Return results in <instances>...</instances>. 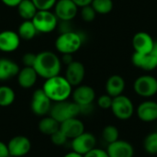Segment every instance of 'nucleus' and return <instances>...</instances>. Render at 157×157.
I'll use <instances>...</instances> for the list:
<instances>
[{
	"label": "nucleus",
	"mask_w": 157,
	"mask_h": 157,
	"mask_svg": "<svg viewBox=\"0 0 157 157\" xmlns=\"http://www.w3.org/2000/svg\"><path fill=\"white\" fill-rule=\"evenodd\" d=\"M33 68L38 76L46 80L60 75L62 69V61L53 52L43 51L36 55Z\"/></svg>",
	"instance_id": "nucleus-1"
},
{
	"label": "nucleus",
	"mask_w": 157,
	"mask_h": 157,
	"mask_svg": "<svg viewBox=\"0 0 157 157\" xmlns=\"http://www.w3.org/2000/svg\"><path fill=\"white\" fill-rule=\"evenodd\" d=\"M42 90L52 102L67 100L73 92V86L64 76L60 75L45 80Z\"/></svg>",
	"instance_id": "nucleus-2"
},
{
	"label": "nucleus",
	"mask_w": 157,
	"mask_h": 157,
	"mask_svg": "<svg viewBox=\"0 0 157 157\" xmlns=\"http://www.w3.org/2000/svg\"><path fill=\"white\" fill-rule=\"evenodd\" d=\"M55 49L62 54H74L83 44V37L80 33L69 30L62 32L55 40Z\"/></svg>",
	"instance_id": "nucleus-3"
},
{
	"label": "nucleus",
	"mask_w": 157,
	"mask_h": 157,
	"mask_svg": "<svg viewBox=\"0 0 157 157\" xmlns=\"http://www.w3.org/2000/svg\"><path fill=\"white\" fill-rule=\"evenodd\" d=\"M49 114L59 123H62L66 120L76 118L80 114V107L74 101L64 100L55 102L52 106Z\"/></svg>",
	"instance_id": "nucleus-4"
},
{
	"label": "nucleus",
	"mask_w": 157,
	"mask_h": 157,
	"mask_svg": "<svg viewBox=\"0 0 157 157\" xmlns=\"http://www.w3.org/2000/svg\"><path fill=\"white\" fill-rule=\"evenodd\" d=\"M31 21L38 32L48 34L56 29L59 19L51 10H38Z\"/></svg>",
	"instance_id": "nucleus-5"
},
{
	"label": "nucleus",
	"mask_w": 157,
	"mask_h": 157,
	"mask_svg": "<svg viewBox=\"0 0 157 157\" xmlns=\"http://www.w3.org/2000/svg\"><path fill=\"white\" fill-rule=\"evenodd\" d=\"M110 109L113 115L121 121H127L134 114V105L132 101L124 95L113 98Z\"/></svg>",
	"instance_id": "nucleus-6"
},
{
	"label": "nucleus",
	"mask_w": 157,
	"mask_h": 157,
	"mask_svg": "<svg viewBox=\"0 0 157 157\" xmlns=\"http://www.w3.org/2000/svg\"><path fill=\"white\" fill-rule=\"evenodd\" d=\"M133 90L142 98H152L157 94V79L149 75H141L134 81Z\"/></svg>",
	"instance_id": "nucleus-7"
},
{
	"label": "nucleus",
	"mask_w": 157,
	"mask_h": 157,
	"mask_svg": "<svg viewBox=\"0 0 157 157\" xmlns=\"http://www.w3.org/2000/svg\"><path fill=\"white\" fill-rule=\"evenodd\" d=\"M52 106V101L44 93L42 88L34 91L31 98L30 109L35 115L40 117L45 116L46 114L50 113Z\"/></svg>",
	"instance_id": "nucleus-8"
},
{
	"label": "nucleus",
	"mask_w": 157,
	"mask_h": 157,
	"mask_svg": "<svg viewBox=\"0 0 157 157\" xmlns=\"http://www.w3.org/2000/svg\"><path fill=\"white\" fill-rule=\"evenodd\" d=\"M53 8V13L61 21H71L78 13V6L72 0H57Z\"/></svg>",
	"instance_id": "nucleus-9"
},
{
	"label": "nucleus",
	"mask_w": 157,
	"mask_h": 157,
	"mask_svg": "<svg viewBox=\"0 0 157 157\" xmlns=\"http://www.w3.org/2000/svg\"><path fill=\"white\" fill-rule=\"evenodd\" d=\"M96 144L97 139L94 136V134L84 132L82 134L78 135L77 137L72 140L71 146L74 152L85 155L96 147Z\"/></svg>",
	"instance_id": "nucleus-10"
},
{
	"label": "nucleus",
	"mask_w": 157,
	"mask_h": 157,
	"mask_svg": "<svg viewBox=\"0 0 157 157\" xmlns=\"http://www.w3.org/2000/svg\"><path fill=\"white\" fill-rule=\"evenodd\" d=\"M7 147L10 157H22L29 153L31 149V143L28 137L17 135L9 140Z\"/></svg>",
	"instance_id": "nucleus-11"
},
{
	"label": "nucleus",
	"mask_w": 157,
	"mask_h": 157,
	"mask_svg": "<svg viewBox=\"0 0 157 157\" xmlns=\"http://www.w3.org/2000/svg\"><path fill=\"white\" fill-rule=\"evenodd\" d=\"M73 101L79 107L92 105L96 98V92L93 87L86 85H79L72 92Z\"/></svg>",
	"instance_id": "nucleus-12"
},
{
	"label": "nucleus",
	"mask_w": 157,
	"mask_h": 157,
	"mask_svg": "<svg viewBox=\"0 0 157 157\" xmlns=\"http://www.w3.org/2000/svg\"><path fill=\"white\" fill-rule=\"evenodd\" d=\"M86 75V69L84 64L78 61H73L70 64L66 65L64 77L72 86H77L82 84Z\"/></svg>",
	"instance_id": "nucleus-13"
},
{
	"label": "nucleus",
	"mask_w": 157,
	"mask_h": 157,
	"mask_svg": "<svg viewBox=\"0 0 157 157\" xmlns=\"http://www.w3.org/2000/svg\"><path fill=\"white\" fill-rule=\"evenodd\" d=\"M132 44L135 52L147 54L151 53L155 44V40L149 33L139 31L132 37Z\"/></svg>",
	"instance_id": "nucleus-14"
},
{
	"label": "nucleus",
	"mask_w": 157,
	"mask_h": 157,
	"mask_svg": "<svg viewBox=\"0 0 157 157\" xmlns=\"http://www.w3.org/2000/svg\"><path fill=\"white\" fill-rule=\"evenodd\" d=\"M21 39L17 32L10 29L0 32V51L4 52H13L20 45Z\"/></svg>",
	"instance_id": "nucleus-15"
},
{
	"label": "nucleus",
	"mask_w": 157,
	"mask_h": 157,
	"mask_svg": "<svg viewBox=\"0 0 157 157\" xmlns=\"http://www.w3.org/2000/svg\"><path fill=\"white\" fill-rule=\"evenodd\" d=\"M106 151L109 157H133L134 155L133 146L124 140H118L108 144Z\"/></svg>",
	"instance_id": "nucleus-16"
},
{
	"label": "nucleus",
	"mask_w": 157,
	"mask_h": 157,
	"mask_svg": "<svg viewBox=\"0 0 157 157\" xmlns=\"http://www.w3.org/2000/svg\"><path fill=\"white\" fill-rule=\"evenodd\" d=\"M138 118L144 122H153L157 121V102L145 100L142 102L136 109Z\"/></svg>",
	"instance_id": "nucleus-17"
},
{
	"label": "nucleus",
	"mask_w": 157,
	"mask_h": 157,
	"mask_svg": "<svg viewBox=\"0 0 157 157\" xmlns=\"http://www.w3.org/2000/svg\"><path fill=\"white\" fill-rule=\"evenodd\" d=\"M60 130L65 134L68 140H73L74 138L77 137L85 132V125L76 117L66 120L60 123Z\"/></svg>",
	"instance_id": "nucleus-18"
},
{
	"label": "nucleus",
	"mask_w": 157,
	"mask_h": 157,
	"mask_svg": "<svg viewBox=\"0 0 157 157\" xmlns=\"http://www.w3.org/2000/svg\"><path fill=\"white\" fill-rule=\"evenodd\" d=\"M132 63L135 67L147 72L157 68V59L152 53L144 54L134 52L132 56Z\"/></svg>",
	"instance_id": "nucleus-19"
},
{
	"label": "nucleus",
	"mask_w": 157,
	"mask_h": 157,
	"mask_svg": "<svg viewBox=\"0 0 157 157\" xmlns=\"http://www.w3.org/2000/svg\"><path fill=\"white\" fill-rule=\"evenodd\" d=\"M20 68L14 61L3 57L0 58V81H7L17 76Z\"/></svg>",
	"instance_id": "nucleus-20"
},
{
	"label": "nucleus",
	"mask_w": 157,
	"mask_h": 157,
	"mask_svg": "<svg viewBox=\"0 0 157 157\" xmlns=\"http://www.w3.org/2000/svg\"><path fill=\"white\" fill-rule=\"evenodd\" d=\"M17 78L19 86L28 89V88H31L36 84L38 79V75L33 67L24 66L22 69L19 70Z\"/></svg>",
	"instance_id": "nucleus-21"
},
{
	"label": "nucleus",
	"mask_w": 157,
	"mask_h": 157,
	"mask_svg": "<svg viewBox=\"0 0 157 157\" xmlns=\"http://www.w3.org/2000/svg\"><path fill=\"white\" fill-rule=\"evenodd\" d=\"M106 92L112 98L122 95L125 89V80L119 75H113L106 82Z\"/></svg>",
	"instance_id": "nucleus-22"
},
{
	"label": "nucleus",
	"mask_w": 157,
	"mask_h": 157,
	"mask_svg": "<svg viewBox=\"0 0 157 157\" xmlns=\"http://www.w3.org/2000/svg\"><path fill=\"white\" fill-rule=\"evenodd\" d=\"M17 8L19 17L24 20H31L38 11L32 0H22Z\"/></svg>",
	"instance_id": "nucleus-23"
},
{
	"label": "nucleus",
	"mask_w": 157,
	"mask_h": 157,
	"mask_svg": "<svg viewBox=\"0 0 157 157\" xmlns=\"http://www.w3.org/2000/svg\"><path fill=\"white\" fill-rule=\"evenodd\" d=\"M60 129V123L52 116L42 118L39 122V130L41 133L51 136Z\"/></svg>",
	"instance_id": "nucleus-24"
},
{
	"label": "nucleus",
	"mask_w": 157,
	"mask_h": 157,
	"mask_svg": "<svg viewBox=\"0 0 157 157\" xmlns=\"http://www.w3.org/2000/svg\"><path fill=\"white\" fill-rule=\"evenodd\" d=\"M38 31L31 20H24L18 27L17 34L21 40H30L35 38Z\"/></svg>",
	"instance_id": "nucleus-25"
},
{
	"label": "nucleus",
	"mask_w": 157,
	"mask_h": 157,
	"mask_svg": "<svg viewBox=\"0 0 157 157\" xmlns=\"http://www.w3.org/2000/svg\"><path fill=\"white\" fill-rule=\"evenodd\" d=\"M15 91L7 86H0V107H8L15 101Z\"/></svg>",
	"instance_id": "nucleus-26"
},
{
	"label": "nucleus",
	"mask_w": 157,
	"mask_h": 157,
	"mask_svg": "<svg viewBox=\"0 0 157 157\" xmlns=\"http://www.w3.org/2000/svg\"><path fill=\"white\" fill-rule=\"evenodd\" d=\"M91 6L97 14L100 15H107L110 13L114 6L112 0H93Z\"/></svg>",
	"instance_id": "nucleus-27"
},
{
	"label": "nucleus",
	"mask_w": 157,
	"mask_h": 157,
	"mask_svg": "<svg viewBox=\"0 0 157 157\" xmlns=\"http://www.w3.org/2000/svg\"><path fill=\"white\" fill-rule=\"evenodd\" d=\"M119 136H120L119 130L114 125H107L102 131V138L108 144L118 141Z\"/></svg>",
	"instance_id": "nucleus-28"
},
{
	"label": "nucleus",
	"mask_w": 157,
	"mask_h": 157,
	"mask_svg": "<svg viewBox=\"0 0 157 157\" xmlns=\"http://www.w3.org/2000/svg\"><path fill=\"white\" fill-rule=\"evenodd\" d=\"M144 148L149 155H157V132L149 133L144 138Z\"/></svg>",
	"instance_id": "nucleus-29"
},
{
	"label": "nucleus",
	"mask_w": 157,
	"mask_h": 157,
	"mask_svg": "<svg viewBox=\"0 0 157 157\" xmlns=\"http://www.w3.org/2000/svg\"><path fill=\"white\" fill-rule=\"evenodd\" d=\"M80 14H81L82 19L86 22H92L96 18V16H97V12L95 11V9L92 7L91 5L81 7Z\"/></svg>",
	"instance_id": "nucleus-30"
},
{
	"label": "nucleus",
	"mask_w": 157,
	"mask_h": 157,
	"mask_svg": "<svg viewBox=\"0 0 157 157\" xmlns=\"http://www.w3.org/2000/svg\"><path fill=\"white\" fill-rule=\"evenodd\" d=\"M51 140H52V143L54 145H56V146H63V145H64L66 144V142L68 141V138L59 129L57 132H55L54 133H52L51 135Z\"/></svg>",
	"instance_id": "nucleus-31"
},
{
	"label": "nucleus",
	"mask_w": 157,
	"mask_h": 157,
	"mask_svg": "<svg viewBox=\"0 0 157 157\" xmlns=\"http://www.w3.org/2000/svg\"><path fill=\"white\" fill-rule=\"evenodd\" d=\"M38 10H51L54 7L57 0H32Z\"/></svg>",
	"instance_id": "nucleus-32"
},
{
	"label": "nucleus",
	"mask_w": 157,
	"mask_h": 157,
	"mask_svg": "<svg viewBox=\"0 0 157 157\" xmlns=\"http://www.w3.org/2000/svg\"><path fill=\"white\" fill-rule=\"evenodd\" d=\"M112 100L113 98L110 97L109 95L108 94L102 95L98 98V105L102 109H110L112 105Z\"/></svg>",
	"instance_id": "nucleus-33"
},
{
	"label": "nucleus",
	"mask_w": 157,
	"mask_h": 157,
	"mask_svg": "<svg viewBox=\"0 0 157 157\" xmlns=\"http://www.w3.org/2000/svg\"><path fill=\"white\" fill-rule=\"evenodd\" d=\"M36 55L35 53L32 52H27L22 56V63L24 66H29V67H33L35 60H36Z\"/></svg>",
	"instance_id": "nucleus-34"
},
{
	"label": "nucleus",
	"mask_w": 157,
	"mask_h": 157,
	"mask_svg": "<svg viewBox=\"0 0 157 157\" xmlns=\"http://www.w3.org/2000/svg\"><path fill=\"white\" fill-rule=\"evenodd\" d=\"M84 157H109L107 151L99 148H94L91 151H89L87 154H86Z\"/></svg>",
	"instance_id": "nucleus-35"
},
{
	"label": "nucleus",
	"mask_w": 157,
	"mask_h": 157,
	"mask_svg": "<svg viewBox=\"0 0 157 157\" xmlns=\"http://www.w3.org/2000/svg\"><path fill=\"white\" fill-rule=\"evenodd\" d=\"M0 157H10L7 144L0 141Z\"/></svg>",
	"instance_id": "nucleus-36"
},
{
	"label": "nucleus",
	"mask_w": 157,
	"mask_h": 157,
	"mask_svg": "<svg viewBox=\"0 0 157 157\" xmlns=\"http://www.w3.org/2000/svg\"><path fill=\"white\" fill-rule=\"evenodd\" d=\"M4 5L9 7H17L22 0H1Z\"/></svg>",
	"instance_id": "nucleus-37"
},
{
	"label": "nucleus",
	"mask_w": 157,
	"mask_h": 157,
	"mask_svg": "<svg viewBox=\"0 0 157 157\" xmlns=\"http://www.w3.org/2000/svg\"><path fill=\"white\" fill-rule=\"evenodd\" d=\"M78 7H83L86 6H89L91 5L93 0H72Z\"/></svg>",
	"instance_id": "nucleus-38"
},
{
	"label": "nucleus",
	"mask_w": 157,
	"mask_h": 157,
	"mask_svg": "<svg viewBox=\"0 0 157 157\" xmlns=\"http://www.w3.org/2000/svg\"><path fill=\"white\" fill-rule=\"evenodd\" d=\"M62 63L68 65L70 64L74 60H73V54H63V57L61 59Z\"/></svg>",
	"instance_id": "nucleus-39"
},
{
	"label": "nucleus",
	"mask_w": 157,
	"mask_h": 157,
	"mask_svg": "<svg viewBox=\"0 0 157 157\" xmlns=\"http://www.w3.org/2000/svg\"><path fill=\"white\" fill-rule=\"evenodd\" d=\"M63 157H84V155H80V154H77V153H75V152H74V151H72V152L66 154Z\"/></svg>",
	"instance_id": "nucleus-40"
},
{
	"label": "nucleus",
	"mask_w": 157,
	"mask_h": 157,
	"mask_svg": "<svg viewBox=\"0 0 157 157\" xmlns=\"http://www.w3.org/2000/svg\"><path fill=\"white\" fill-rule=\"evenodd\" d=\"M151 53L157 59V41H155V44H154V47H153Z\"/></svg>",
	"instance_id": "nucleus-41"
}]
</instances>
